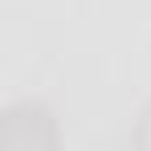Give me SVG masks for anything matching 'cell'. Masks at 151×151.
<instances>
[{
  "label": "cell",
  "instance_id": "cell-1",
  "mask_svg": "<svg viewBox=\"0 0 151 151\" xmlns=\"http://www.w3.org/2000/svg\"><path fill=\"white\" fill-rule=\"evenodd\" d=\"M0 147L4 151H57L61 127L45 102H12L0 114Z\"/></svg>",
  "mask_w": 151,
  "mask_h": 151
},
{
  "label": "cell",
  "instance_id": "cell-2",
  "mask_svg": "<svg viewBox=\"0 0 151 151\" xmlns=\"http://www.w3.org/2000/svg\"><path fill=\"white\" fill-rule=\"evenodd\" d=\"M135 143H139V147H151V106L143 110V119H139V131H135Z\"/></svg>",
  "mask_w": 151,
  "mask_h": 151
}]
</instances>
